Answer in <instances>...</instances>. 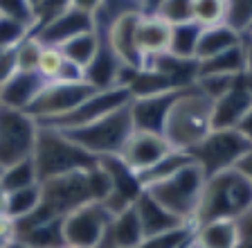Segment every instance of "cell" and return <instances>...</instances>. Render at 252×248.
Segmentation results:
<instances>
[{
    "label": "cell",
    "mask_w": 252,
    "mask_h": 248,
    "mask_svg": "<svg viewBox=\"0 0 252 248\" xmlns=\"http://www.w3.org/2000/svg\"><path fill=\"white\" fill-rule=\"evenodd\" d=\"M16 237V221L7 214H0V248Z\"/></svg>",
    "instance_id": "cell-41"
},
{
    "label": "cell",
    "mask_w": 252,
    "mask_h": 248,
    "mask_svg": "<svg viewBox=\"0 0 252 248\" xmlns=\"http://www.w3.org/2000/svg\"><path fill=\"white\" fill-rule=\"evenodd\" d=\"M252 93L250 79H243L225 95L212 102V129H239L250 136Z\"/></svg>",
    "instance_id": "cell-13"
},
{
    "label": "cell",
    "mask_w": 252,
    "mask_h": 248,
    "mask_svg": "<svg viewBox=\"0 0 252 248\" xmlns=\"http://www.w3.org/2000/svg\"><path fill=\"white\" fill-rule=\"evenodd\" d=\"M225 0H191V21L198 27L223 23Z\"/></svg>",
    "instance_id": "cell-33"
},
{
    "label": "cell",
    "mask_w": 252,
    "mask_h": 248,
    "mask_svg": "<svg viewBox=\"0 0 252 248\" xmlns=\"http://www.w3.org/2000/svg\"><path fill=\"white\" fill-rule=\"evenodd\" d=\"M131 102V93L124 86H113L106 90H94L93 95H88L77 108H72L70 113L57 117V120L43 122L38 127L43 129H57V131H68V129H77V127H86L93 122L101 120V117L110 115V113L120 111L124 106H128Z\"/></svg>",
    "instance_id": "cell-10"
},
{
    "label": "cell",
    "mask_w": 252,
    "mask_h": 248,
    "mask_svg": "<svg viewBox=\"0 0 252 248\" xmlns=\"http://www.w3.org/2000/svg\"><path fill=\"white\" fill-rule=\"evenodd\" d=\"M38 124L25 111L0 106V165L9 167L32 158Z\"/></svg>",
    "instance_id": "cell-8"
},
{
    "label": "cell",
    "mask_w": 252,
    "mask_h": 248,
    "mask_svg": "<svg viewBox=\"0 0 252 248\" xmlns=\"http://www.w3.org/2000/svg\"><path fill=\"white\" fill-rule=\"evenodd\" d=\"M187 153L203 169L205 178H210V176L232 169L243 156L252 153V140L248 133L239 129H212Z\"/></svg>",
    "instance_id": "cell-6"
},
{
    "label": "cell",
    "mask_w": 252,
    "mask_h": 248,
    "mask_svg": "<svg viewBox=\"0 0 252 248\" xmlns=\"http://www.w3.org/2000/svg\"><path fill=\"white\" fill-rule=\"evenodd\" d=\"M185 248H198V244H196L194 239H191V242H189V244H187V246H185Z\"/></svg>",
    "instance_id": "cell-48"
},
{
    "label": "cell",
    "mask_w": 252,
    "mask_h": 248,
    "mask_svg": "<svg viewBox=\"0 0 252 248\" xmlns=\"http://www.w3.org/2000/svg\"><path fill=\"white\" fill-rule=\"evenodd\" d=\"M248 36L236 34L232 27H227L225 23H219V25H210V27H200L198 34V43H196V61H205V59L220 54L225 50L239 45L241 41H246Z\"/></svg>",
    "instance_id": "cell-22"
},
{
    "label": "cell",
    "mask_w": 252,
    "mask_h": 248,
    "mask_svg": "<svg viewBox=\"0 0 252 248\" xmlns=\"http://www.w3.org/2000/svg\"><path fill=\"white\" fill-rule=\"evenodd\" d=\"M101 34V32H99ZM122 61L113 54L108 48L104 34L99 38V48L94 52L93 61L84 68V81H88L94 90H106L113 86H120V72H122Z\"/></svg>",
    "instance_id": "cell-20"
},
{
    "label": "cell",
    "mask_w": 252,
    "mask_h": 248,
    "mask_svg": "<svg viewBox=\"0 0 252 248\" xmlns=\"http://www.w3.org/2000/svg\"><path fill=\"white\" fill-rule=\"evenodd\" d=\"M97 165L106 172L110 183V192L106 196V201L101 206L106 208L110 216L117 214V212L131 208L137 201V196L142 194V183L137 178V174L133 169H128L124 165V160L120 156H104V158H97Z\"/></svg>",
    "instance_id": "cell-12"
},
{
    "label": "cell",
    "mask_w": 252,
    "mask_h": 248,
    "mask_svg": "<svg viewBox=\"0 0 252 248\" xmlns=\"http://www.w3.org/2000/svg\"><path fill=\"white\" fill-rule=\"evenodd\" d=\"M70 7L77 11H84V14H90L97 21V14L104 7V0H70Z\"/></svg>",
    "instance_id": "cell-40"
},
{
    "label": "cell",
    "mask_w": 252,
    "mask_h": 248,
    "mask_svg": "<svg viewBox=\"0 0 252 248\" xmlns=\"http://www.w3.org/2000/svg\"><path fill=\"white\" fill-rule=\"evenodd\" d=\"M93 30H97L94 16L84 14V11H77L70 7V9H65L63 14L54 16L52 21L38 25L32 34H34L43 45L59 48V45H63V43L70 41V38L79 36V34H86V32H93Z\"/></svg>",
    "instance_id": "cell-16"
},
{
    "label": "cell",
    "mask_w": 252,
    "mask_h": 248,
    "mask_svg": "<svg viewBox=\"0 0 252 248\" xmlns=\"http://www.w3.org/2000/svg\"><path fill=\"white\" fill-rule=\"evenodd\" d=\"M223 23L232 27L236 34L248 36L252 23V0H225Z\"/></svg>",
    "instance_id": "cell-30"
},
{
    "label": "cell",
    "mask_w": 252,
    "mask_h": 248,
    "mask_svg": "<svg viewBox=\"0 0 252 248\" xmlns=\"http://www.w3.org/2000/svg\"><path fill=\"white\" fill-rule=\"evenodd\" d=\"M7 201H9V194L0 187V214H7ZM7 216H9V214H7Z\"/></svg>",
    "instance_id": "cell-42"
},
{
    "label": "cell",
    "mask_w": 252,
    "mask_h": 248,
    "mask_svg": "<svg viewBox=\"0 0 252 248\" xmlns=\"http://www.w3.org/2000/svg\"><path fill=\"white\" fill-rule=\"evenodd\" d=\"M32 185H38L36 169H34L32 158L21 160V163L9 165V167L2 169L0 187H2L7 194H9V192H16V190H25V187H32Z\"/></svg>",
    "instance_id": "cell-28"
},
{
    "label": "cell",
    "mask_w": 252,
    "mask_h": 248,
    "mask_svg": "<svg viewBox=\"0 0 252 248\" xmlns=\"http://www.w3.org/2000/svg\"><path fill=\"white\" fill-rule=\"evenodd\" d=\"M38 185H41L38 206L27 216L16 219V237L32 230V228L41 226V223L61 221L68 212L77 210L79 206L93 201L90 185H88V169L86 172H72V174H65V176H57V178L43 180Z\"/></svg>",
    "instance_id": "cell-1"
},
{
    "label": "cell",
    "mask_w": 252,
    "mask_h": 248,
    "mask_svg": "<svg viewBox=\"0 0 252 248\" xmlns=\"http://www.w3.org/2000/svg\"><path fill=\"white\" fill-rule=\"evenodd\" d=\"M93 93H94V88L84 79H79V81H63V79L45 81L41 93H38V95L34 97V102L25 108V113L34 117L36 124H43V122L57 120V117L70 113L88 95H93Z\"/></svg>",
    "instance_id": "cell-9"
},
{
    "label": "cell",
    "mask_w": 252,
    "mask_h": 248,
    "mask_svg": "<svg viewBox=\"0 0 252 248\" xmlns=\"http://www.w3.org/2000/svg\"><path fill=\"white\" fill-rule=\"evenodd\" d=\"M133 210L137 212V219H140V226H142V232L144 237L147 235H156V232H162V230H169V228H176L180 226L178 216H173L171 212H167L147 190L142 192L137 196V201L133 203Z\"/></svg>",
    "instance_id": "cell-21"
},
{
    "label": "cell",
    "mask_w": 252,
    "mask_h": 248,
    "mask_svg": "<svg viewBox=\"0 0 252 248\" xmlns=\"http://www.w3.org/2000/svg\"><path fill=\"white\" fill-rule=\"evenodd\" d=\"M142 237H144V232H142L140 219H137V212L133 210V206L110 216L106 239L115 248H137Z\"/></svg>",
    "instance_id": "cell-23"
},
{
    "label": "cell",
    "mask_w": 252,
    "mask_h": 248,
    "mask_svg": "<svg viewBox=\"0 0 252 248\" xmlns=\"http://www.w3.org/2000/svg\"><path fill=\"white\" fill-rule=\"evenodd\" d=\"M110 214L101 203H84L61 219L63 246L72 248H97L106 239Z\"/></svg>",
    "instance_id": "cell-11"
},
{
    "label": "cell",
    "mask_w": 252,
    "mask_h": 248,
    "mask_svg": "<svg viewBox=\"0 0 252 248\" xmlns=\"http://www.w3.org/2000/svg\"><path fill=\"white\" fill-rule=\"evenodd\" d=\"M34 32L30 25L18 23L14 18L0 16V50H14L18 43H23Z\"/></svg>",
    "instance_id": "cell-35"
},
{
    "label": "cell",
    "mask_w": 252,
    "mask_h": 248,
    "mask_svg": "<svg viewBox=\"0 0 252 248\" xmlns=\"http://www.w3.org/2000/svg\"><path fill=\"white\" fill-rule=\"evenodd\" d=\"M63 64H65V59H63L61 50L52 48V45H43L41 57H38V64H36V72L45 81H54V79H59Z\"/></svg>",
    "instance_id": "cell-36"
},
{
    "label": "cell",
    "mask_w": 252,
    "mask_h": 248,
    "mask_svg": "<svg viewBox=\"0 0 252 248\" xmlns=\"http://www.w3.org/2000/svg\"><path fill=\"white\" fill-rule=\"evenodd\" d=\"M149 14L158 16L167 25H183L191 21V0H160Z\"/></svg>",
    "instance_id": "cell-32"
},
{
    "label": "cell",
    "mask_w": 252,
    "mask_h": 248,
    "mask_svg": "<svg viewBox=\"0 0 252 248\" xmlns=\"http://www.w3.org/2000/svg\"><path fill=\"white\" fill-rule=\"evenodd\" d=\"M16 239L25 242L30 248H63L61 237V221H50L41 223V226L32 228V230L18 235Z\"/></svg>",
    "instance_id": "cell-29"
},
{
    "label": "cell",
    "mask_w": 252,
    "mask_h": 248,
    "mask_svg": "<svg viewBox=\"0 0 252 248\" xmlns=\"http://www.w3.org/2000/svg\"><path fill=\"white\" fill-rule=\"evenodd\" d=\"M63 248H72V246H63Z\"/></svg>",
    "instance_id": "cell-50"
},
{
    "label": "cell",
    "mask_w": 252,
    "mask_h": 248,
    "mask_svg": "<svg viewBox=\"0 0 252 248\" xmlns=\"http://www.w3.org/2000/svg\"><path fill=\"white\" fill-rule=\"evenodd\" d=\"M14 50H0V86L16 72V52Z\"/></svg>",
    "instance_id": "cell-39"
},
{
    "label": "cell",
    "mask_w": 252,
    "mask_h": 248,
    "mask_svg": "<svg viewBox=\"0 0 252 248\" xmlns=\"http://www.w3.org/2000/svg\"><path fill=\"white\" fill-rule=\"evenodd\" d=\"M38 199H41V185H32L25 190H16L9 192V201H7V214L11 219H23L30 212H34V208L38 206Z\"/></svg>",
    "instance_id": "cell-31"
},
{
    "label": "cell",
    "mask_w": 252,
    "mask_h": 248,
    "mask_svg": "<svg viewBox=\"0 0 252 248\" xmlns=\"http://www.w3.org/2000/svg\"><path fill=\"white\" fill-rule=\"evenodd\" d=\"M99 38H101L99 30H93V32L79 34V36L65 41L63 45H59V50H61L63 59H65L68 64H72V66L84 70L86 66L93 61L94 52L99 48Z\"/></svg>",
    "instance_id": "cell-24"
},
{
    "label": "cell",
    "mask_w": 252,
    "mask_h": 248,
    "mask_svg": "<svg viewBox=\"0 0 252 248\" xmlns=\"http://www.w3.org/2000/svg\"><path fill=\"white\" fill-rule=\"evenodd\" d=\"M189 163H191V156H189L187 151H176V149H171V151L164 153L153 167H149L147 172L137 174V178H140V183H142V190H147L149 185H156V183H160V180L173 176L178 169H183L185 165H189Z\"/></svg>",
    "instance_id": "cell-25"
},
{
    "label": "cell",
    "mask_w": 252,
    "mask_h": 248,
    "mask_svg": "<svg viewBox=\"0 0 252 248\" xmlns=\"http://www.w3.org/2000/svg\"><path fill=\"white\" fill-rule=\"evenodd\" d=\"M65 9H70V0H43V5L36 9V27L52 21L54 16L63 14Z\"/></svg>",
    "instance_id": "cell-38"
},
{
    "label": "cell",
    "mask_w": 252,
    "mask_h": 248,
    "mask_svg": "<svg viewBox=\"0 0 252 248\" xmlns=\"http://www.w3.org/2000/svg\"><path fill=\"white\" fill-rule=\"evenodd\" d=\"M43 86H45V79L38 72H21V70H16L9 79L0 86V106L25 111L27 106L34 102V97L41 93Z\"/></svg>",
    "instance_id": "cell-19"
},
{
    "label": "cell",
    "mask_w": 252,
    "mask_h": 248,
    "mask_svg": "<svg viewBox=\"0 0 252 248\" xmlns=\"http://www.w3.org/2000/svg\"><path fill=\"white\" fill-rule=\"evenodd\" d=\"M212 131V102L196 86L180 90L167 117L162 136L176 151H191Z\"/></svg>",
    "instance_id": "cell-2"
},
{
    "label": "cell",
    "mask_w": 252,
    "mask_h": 248,
    "mask_svg": "<svg viewBox=\"0 0 252 248\" xmlns=\"http://www.w3.org/2000/svg\"><path fill=\"white\" fill-rule=\"evenodd\" d=\"M2 248H30V246H27L25 242H21V239H16V237H14L9 244H5Z\"/></svg>",
    "instance_id": "cell-43"
},
{
    "label": "cell",
    "mask_w": 252,
    "mask_h": 248,
    "mask_svg": "<svg viewBox=\"0 0 252 248\" xmlns=\"http://www.w3.org/2000/svg\"><path fill=\"white\" fill-rule=\"evenodd\" d=\"M200 27L194 21L183 23V25L171 27V41H169V54L180 59H194L196 54V43H198Z\"/></svg>",
    "instance_id": "cell-27"
},
{
    "label": "cell",
    "mask_w": 252,
    "mask_h": 248,
    "mask_svg": "<svg viewBox=\"0 0 252 248\" xmlns=\"http://www.w3.org/2000/svg\"><path fill=\"white\" fill-rule=\"evenodd\" d=\"M27 2H30V7L34 9V14H36V9L43 5V0H27Z\"/></svg>",
    "instance_id": "cell-45"
},
{
    "label": "cell",
    "mask_w": 252,
    "mask_h": 248,
    "mask_svg": "<svg viewBox=\"0 0 252 248\" xmlns=\"http://www.w3.org/2000/svg\"><path fill=\"white\" fill-rule=\"evenodd\" d=\"M41 50H43V43L38 41L34 34L25 38L23 43L16 45V70L21 72H36V64H38V57H41Z\"/></svg>",
    "instance_id": "cell-34"
},
{
    "label": "cell",
    "mask_w": 252,
    "mask_h": 248,
    "mask_svg": "<svg viewBox=\"0 0 252 248\" xmlns=\"http://www.w3.org/2000/svg\"><path fill=\"white\" fill-rule=\"evenodd\" d=\"M131 131L133 124L131 115H128V106H124V108L110 113V115L93 122V124L68 129V131L61 133L68 140H72L77 147L88 151L93 158H104V156H120Z\"/></svg>",
    "instance_id": "cell-7"
},
{
    "label": "cell",
    "mask_w": 252,
    "mask_h": 248,
    "mask_svg": "<svg viewBox=\"0 0 252 248\" xmlns=\"http://www.w3.org/2000/svg\"><path fill=\"white\" fill-rule=\"evenodd\" d=\"M191 239H194V226L191 223H180L176 228L142 237L137 248H185Z\"/></svg>",
    "instance_id": "cell-26"
},
{
    "label": "cell",
    "mask_w": 252,
    "mask_h": 248,
    "mask_svg": "<svg viewBox=\"0 0 252 248\" xmlns=\"http://www.w3.org/2000/svg\"><path fill=\"white\" fill-rule=\"evenodd\" d=\"M171 151L169 142L164 140L162 133H151V131H135L133 129L128 140L124 142L120 151V158L128 169H133L135 174L147 172L149 167L158 163L164 153Z\"/></svg>",
    "instance_id": "cell-15"
},
{
    "label": "cell",
    "mask_w": 252,
    "mask_h": 248,
    "mask_svg": "<svg viewBox=\"0 0 252 248\" xmlns=\"http://www.w3.org/2000/svg\"><path fill=\"white\" fill-rule=\"evenodd\" d=\"M144 11L140 9H131V11H122L117 14L108 25L97 27L101 34H104L108 48L113 50L117 59L122 61V66H128V68H142V57L135 48V25L140 21V16Z\"/></svg>",
    "instance_id": "cell-14"
},
{
    "label": "cell",
    "mask_w": 252,
    "mask_h": 248,
    "mask_svg": "<svg viewBox=\"0 0 252 248\" xmlns=\"http://www.w3.org/2000/svg\"><path fill=\"white\" fill-rule=\"evenodd\" d=\"M158 2H160V0H144V5H142V11H144V14H149V11H151L153 7L158 5Z\"/></svg>",
    "instance_id": "cell-44"
},
{
    "label": "cell",
    "mask_w": 252,
    "mask_h": 248,
    "mask_svg": "<svg viewBox=\"0 0 252 248\" xmlns=\"http://www.w3.org/2000/svg\"><path fill=\"white\" fill-rule=\"evenodd\" d=\"M252 208V178H246L234 169L220 172L205 180L203 196L194 216V228L212 219H225L250 212Z\"/></svg>",
    "instance_id": "cell-3"
},
{
    "label": "cell",
    "mask_w": 252,
    "mask_h": 248,
    "mask_svg": "<svg viewBox=\"0 0 252 248\" xmlns=\"http://www.w3.org/2000/svg\"><path fill=\"white\" fill-rule=\"evenodd\" d=\"M0 16L14 18V21L25 23L32 30H36V14L27 0H0Z\"/></svg>",
    "instance_id": "cell-37"
},
{
    "label": "cell",
    "mask_w": 252,
    "mask_h": 248,
    "mask_svg": "<svg viewBox=\"0 0 252 248\" xmlns=\"http://www.w3.org/2000/svg\"><path fill=\"white\" fill-rule=\"evenodd\" d=\"M169 41H171V25L153 14H142L135 25V48L142 57V66L149 59L167 52Z\"/></svg>",
    "instance_id": "cell-18"
},
{
    "label": "cell",
    "mask_w": 252,
    "mask_h": 248,
    "mask_svg": "<svg viewBox=\"0 0 252 248\" xmlns=\"http://www.w3.org/2000/svg\"><path fill=\"white\" fill-rule=\"evenodd\" d=\"M205 180L207 178H205L203 169L191 160L183 169H178L173 176H169V178L160 180L156 185H149L147 192L167 212L178 216L180 221L194 226V216L196 210H198L200 196H203Z\"/></svg>",
    "instance_id": "cell-5"
},
{
    "label": "cell",
    "mask_w": 252,
    "mask_h": 248,
    "mask_svg": "<svg viewBox=\"0 0 252 248\" xmlns=\"http://www.w3.org/2000/svg\"><path fill=\"white\" fill-rule=\"evenodd\" d=\"M128 2H133V5H137L142 9V5H144V0H128Z\"/></svg>",
    "instance_id": "cell-47"
},
{
    "label": "cell",
    "mask_w": 252,
    "mask_h": 248,
    "mask_svg": "<svg viewBox=\"0 0 252 248\" xmlns=\"http://www.w3.org/2000/svg\"><path fill=\"white\" fill-rule=\"evenodd\" d=\"M2 169H5V167H2V165H0V176H2Z\"/></svg>",
    "instance_id": "cell-49"
},
{
    "label": "cell",
    "mask_w": 252,
    "mask_h": 248,
    "mask_svg": "<svg viewBox=\"0 0 252 248\" xmlns=\"http://www.w3.org/2000/svg\"><path fill=\"white\" fill-rule=\"evenodd\" d=\"M180 90H171V93H160V95L151 97H135L128 102V115H131V124L135 131H151V133H162L164 117H167L169 108H171L173 100Z\"/></svg>",
    "instance_id": "cell-17"
},
{
    "label": "cell",
    "mask_w": 252,
    "mask_h": 248,
    "mask_svg": "<svg viewBox=\"0 0 252 248\" xmlns=\"http://www.w3.org/2000/svg\"><path fill=\"white\" fill-rule=\"evenodd\" d=\"M97 248H115V246H113V244H110L108 239H104V242H101V244H99V246H97Z\"/></svg>",
    "instance_id": "cell-46"
},
{
    "label": "cell",
    "mask_w": 252,
    "mask_h": 248,
    "mask_svg": "<svg viewBox=\"0 0 252 248\" xmlns=\"http://www.w3.org/2000/svg\"><path fill=\"white\" fill-rule=\"evenodd\" d=\"M32 163L36 169L38 183H43V180L72 174V172H86V169L97 165V158H93L88 151L77 147L72 140H68L57 129L38 127L36 144L32 151Z\"/></svg>",
    "instance_id": "cell-4"
}]
</instances>
